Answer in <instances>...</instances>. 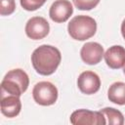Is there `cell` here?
Segmentation results:
<instances>
[{
    "label": "cell",
    "instance_id": "cell-1",
    "mask_svg": "<svg viewBox=\"0 0 125 125\" xmlns=\"http://www.w3.org/2000/svg\"><path fill=\"white\" fill-rule=\"evenodd\" d=\"M62 61V55L58 48L52 45H41L31 55V63L37 73L41 75L53 74Z\"/></svg>",
    "mask_w": 125,
    "mask_h": 125
},
{
    "label": "cell",
    "instance_id": "cell-2",
    "mask_svg": "<svg viewBox=\"0 0 125 125\" xmlns=\"http://www.w3.org/2000/svg\"><path fill=\"white\" fill-rule=\"evenodd\" d=\"M29 78L25 71L15 68L6 73L1 82V96L15 95L21 97L28 88Z\"/></svg>",
    "mask_w": 125,
    "mask_h": 125
},
{
    "label": "cell",
    "instance_id": "cell-3",
    "mask_svg": "<svg viewBox=\"0 0 125 125\" xmlns=\"http://www.w3.org/2000/svg\"><path fill=\"white\" fill-rule=\"evenodd\" d=\"M67 31L72 39L84 41L95 35L97 22L89 16L79 15L70 20L67 25Z\"/></svg>",
    "mask_w": 125,
    "mask_h": 125
},
{
    "label": "cell",
    "instance_id": "cell-4",
    "mask_svg": "<svg viewBox=\"0 0 125 125\" xmlns=\"http://www.w3.org/2000/svg\"><path fill=\"white\" fill-rule=\"evenodd\" d=\"M32 97L35 103L40 105H52L57 102L58 89L53 83L49 81H41L34 85Z\"/></svg>",
    "mask_w": 125,
    "mask_h": 125
},
{
    "label": "cell",
    "instance_id": "cell-5",
    "mask_svg": "<svg viewBox=\"0 0 125 125\" xmlns=\"http://www.w3.org/2000/svg\"><path fill=\"white\" fill-rule=\"evenodd\" d=\"M70 123L73 125H104L106 124V120L101 111L81 108L71 113Z\"/></svg>",
    "mask_w": 125,
    "mask_h": 125
},
{
    "label": "cell",
    "instance_id": "cell-6",
    "mask_svg": "<svg viewBox=\"0 0 125 125\" xmlns=\"http://www.w3.org/2000/svg\"><path fill=\"white\" fill-rule=\"evenodd\" d=\"M25 34L32 40H41L46 37L50 31V25L46 19L42 17H33L25 24Z\"/></svg>",
    "mask_w": 125,
    "mask_h": 125
},
{
    "label": "cell",
    "instance_id": "cell-7",
    "mask_svg": "<svg viewBox=\"0 0 125 125\" xmlns=\"http://www.w3.org/2000/svg\"><path fill=\"white\" fill-rule=\"evenodd\" d=\"M77 86L79 90L86 95H93L100 90L101 79L94 71L86 70L80 73L77 78Z\"/></svg>",
    "mask_w": 125,
    "mask_h": 125
},
{
    "label": "cell",
    "instance_id": "cell-8",
    "mask_svg": "<svg viewBox=\"0 0 125 125\" xmlns=\"http://www.w3.org/2000/svg\"><path fill=\"white\" fill-rule=\"evenodd\" d=\"M73 13V7L68 0H56L50 7L49 16L55 22L66 21Z\"/></svg>",
    "mask_w": 125,
    "mask_h": 125
},
{
    "label": "cell",
    "instance_id": "cell-9",
    "mask_svg": "<svg viewBox=\"0 0 125 125\" xmlns=\"http://www.w3.org/2000/svg\"><path fill=\"white\" fill-rule=\"evenodd\" d=\"M80 56L85 63L94 65L102 61L104 57V48L97 42H87L82 46Z\"/></svg>",
    "mask_w": 125,
    "mask_h": 125
},
{
    "label": "cell",
    "instance_id": "cell-10",
    "mask_svg": "<svg viewBox=\"0 0 125 125\" xmlns=\"http://www.w3.org/2000/svg\"><path fill=\"white\" fill-rule=\"evenodd\" d=\"M104 57L107 66L112 69H119L125 65V48L121 45L109 47Z\"/></svg>",
    "mask_w": 125,
    "mask_h": 125
},
{
    "label": "cell",
    "instance_id": "cell-11",
    "mask_svg": "<svg viewBox=\"0 0 125 125\" xmlns=\"http://www.w3.org/2000/svg\"><path fill=\"white\" fill-rule=\"evenodd\" d=\"M1 112L6 117L12 118L19 115L21 109V103L20 97L15 95L1 96Z\"/></svg>",
    "mask_w": 125,
    "mask_h": 125
},
{
    "label": "cell",
    "instance_id": "cell-12",
    "mask_svg": "<svg viewBox=\"0 0 125 125\" xmlns=\"http://www.w3.org/2000/svg\"><path fill=\"white\" fill-rule=\"evenodd\" d=\"M107 98L113 104L119 105L125 104V83L114 82L111 84L107 91Z\"/></svg>",
    "mask_w": 125,
    "mask_h": 125
},
{
    "label": "cell",
    "instance_id": "cell-13",
    "mask_svg": "<svg viewBox=\"0 0 125 125\" xmlns=\"http://www.w3.org/2000/svg\"><path fill=\"white\" fill-rule=\"evenodd\" d=\"M100 111L107 119L106 121L107 124H111V125H123L124 124V116L119 110L113 107H104V108H102Z\"/></svg>",
    "mask_w": 125,
    "mask_h": 125
},
{
    "label": "cell",
    "instance_id": "cell-14",
    "mask_svg": "<svg viewBox=\"0 0 125 125\" xmlns=\"http://www.w3.org/2000/svg\"><path fill=\"white\" fill-rule=\"evenodd\" d=\"M72 1L74 6L82 11L92 10L100 3V0H72Z\"/></svg>",
    "mask_w": 125,
    "mask_h": 125
},
{
    "label": "cell",
    "instance_id": "cell-15",
    "mask_svg": "<svg viewBox=\"0 0 125 125\" xmlns=\"http://www.w3.org/2000/svg\"><path fill=\"white\" fill-rule=\"evenodd\" d=\"M21 6L26 11H36L41 8L47 0H20Z\"/></svg>",
    "mask_w": 125,
    "mask_h": 125
},
{
    "label": "cell",
    "instance_id": "cell-16",
    "mask_svg": "<svg viewBox=\"0 0 125 125\" xmlns=\"http://www.w3.org/2000/svg\"><path fill=\"white\" fill-rule=\"evenodd\" d=\"M15 9H16L15 0H0L1 16H9L14 13Z\"/></svg>",
    "mask_w": 125,
    "mask_h": 125
},
{
    "label": "cell",
    "instance_id": "cell-17",
    "mask_svg": "<svg viewBox=\"0 0 125 125\" xmlns=\"http://www.w3.org/2000/svg\"><path fill=\"white\" fill-rule=\"evenodd\" d=\"M121 34H122L123 38L125 39V19L121 23Z\"/></svg>",
    "mask_w": 125,
    "mask_h": 125
},
{
    "label": "cell",
    "instance_id": "cell-18",
    "mask_svg": "<svg viewBox=\"0 0 125 125\" xmlns=\"http://www.w3.org/2000/svg\"><path fill=\"white\" fill-rule=\"evenodd\" d=\"M123 67H124V68H123V72H124V74H125V65H124Z\"/></svg>",
    "mask_w": 125,
    "mask_h": 125
}]
</instances>
